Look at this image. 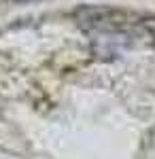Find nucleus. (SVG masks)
Returning a JSON list of instances; mask_svg holds the SVG:
<instances>
[{
	"instance_id": "nucleus-1",
	"label": "nucleus",
	"mask_w": 155,
	"mask_h": 159,
	"mask_svg": "<svg viewBox=\"0 0 155 159\" xmlns=\"http://www.w3.org/2000/svg\"><path fill=\"white\" fill-rule=\"evenodd\" d=\"M77 24L94 32H140L143 17H132L128 11L113 7H81L74 13Z\"/></svg>"
}]
</instances>
